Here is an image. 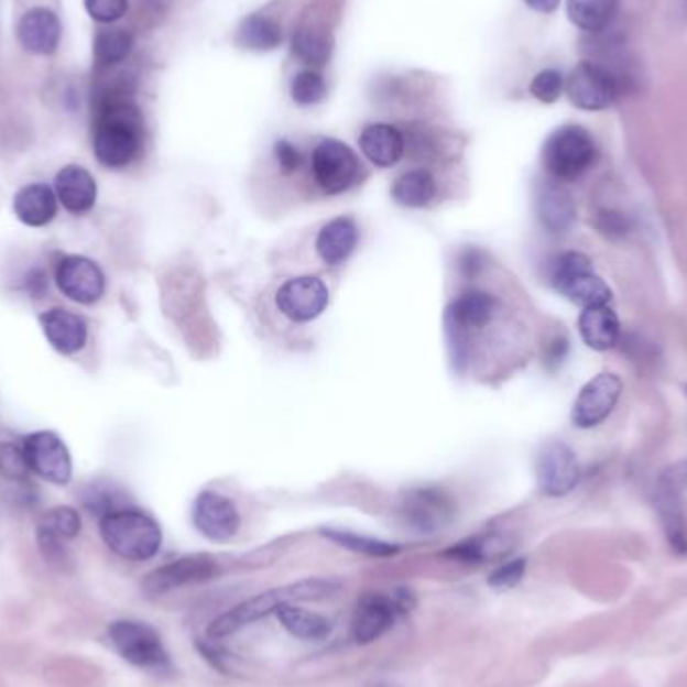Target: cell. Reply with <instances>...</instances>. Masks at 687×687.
<instances>
[{
    "label": "cell",
    "instance_id": "obj_25",
    "mask_svg": "<svg viewBox=\"0 0 687 687\" xmlns=\"http://www.w3.org/2000/svg\"><path fill=\"white\" fill-rule=\"evenodd\" d=\"M579 332L589 348L597 352L609 350L618 344L621 334L618 314L609 306L584 308L579 316Z\"/></svg>",
    "mask_w": 687,
    "mask_h": 687
},
{
    "label": "cell",
    "instance_id": "obj_33",
    "mask_svg": "<svg viewBox=\"0 0 687 687\" xmlns=\"http://www.w3.org/2000/svg\"><path fill=\"white\" fill-rule=\"evenodd\" d=\"M321 535L330 538L336 545H340L344 549L362 553L368 557H392L396 555L401 547L394 543H386L380 538L367 537V535H358L352 531H342V528H324Z\"/></svg>",
    "mask_w": 687,
    "mask_h": 687
},
{
    "label": "cell",
    "instance_id": "obj_11",
    "mask_svg": "<svg viewBox=\"0 0 687 687\" xmlns=\"http://www.w3.org/2000/svg\"><path fill=\"white\" fill-rule=\"evenodd\" d=\"M24 455L29 467L39 477L53 484H69L73 460L63 438L53 430H36L24 438Z\"/></svg>",
    "mask_w": 687,
    "mask_h": 687
},
{
    "label": "cell",
    "instance_id": "obj_49",
    "mask_svg": "<svg viewBox=\"0 0 687 687\" xmlns=\"http://www.w3.org/2000/svg\"><path fill=\"white\" fill-rule=\"evenodd\" d=\"M525 2H527L533 11L545 12V14H547V12L555 11V9L559 7L561 0H525Z\"/></svg>",
    "mask_w": 687,
    "mask_h": 687
},
{
    "label": "cell",
    "instance_id": "obj_7",
    "mask_svg": "<svg viewBox=\"0 0 687 687\" xmlns=\"http://www.w3.org/2000/svg\"><path fill=\"white\" fill-rule=\"evenodd\" d=\"M109 640L117 653L135 667L161 672L170 667V655L163 647L160 633L148 623L121 619L109 625Z\"/></svg>",
    "mask_w": 687,
    "mask_h": 687
},
{
    "label": "cell",
    "instance_id": "obj_35",
    "mask_svg": "<svg viewBox=\"0 0 687 687\" xmlns=\"http://www.w3.org/2000/svg\"><path fill=\"white\" fill-rule=\"evenodd\" d=\"M294 53H296L302 61L309 63V65L321 67V65H326L328 58H330L332 43H330L328 35H324V33L309 31V29H302L298 35L294 36Z\"/></svg>",
    "mask_w": 687,
    "mask_h": 687
},
{
    "label": "cell",
    "instance_id": "obj_24",
    "mask_svg": "<svg viewBox=\"0 0 687 687\" xmlns=\"http://www.w3.org/2000/svg\"><path fill=\"white\" fill-rule=\"evenodd\" d=\"M360 150L377 167H392L404 153V138L396 127L368 126L360 135Z\"/></svg>",
    "mask_w": 687,
    "mask_h": 687
},
{
    "label": "cell",
    "instance_id": "obj_20",
    "mask_svg": "<svg viewBox=\"0 0 687 687\" xmlns=\"http://www.w3.org/2000/svg\"><path fill=\"white\" fill-rule=\"evenodd\" d=\"M12 211L24 226L45 228L57 216V194L46 184L24 185L12 199Z\"/></svg>",
    "mask_w": 687,
    "mask_h": 687
},
{
    "label": "cell",
    "instance_id": "obj_39",
    "mask_svg": "<svg viewBox=\"0 0 687 687\" xmlns=\"http://www.w3.org/2000/svg\"><path fill=\"white\" fill-rule=\"evenodd\" d=\"M36 541L48 565H53L58 571H67L73 567V557H70L69 549L65 547V538L53 535L46 528L36 527Z\"/></svg>",
    "mask_w": 687,
    "mask_h": 687
},
{
    "label": "cell",
    "instance_id": "obj_31",
    "mask_svg": "<svg viewBox=\"0 0 687 687\" xmlns=\"http://www.w3.org/2000/svg\"><path fill=\"white\" fill-rule=\"evenodd\" d=\"M503 550V538L497 535H477V537L465 538L457 545H452L450 549L445 550V557L452 561L467 563V565H479V563L499 557Z\"/></svg>",
    "mask_w": 687,
    "mask_h": 687
},
{
    "label": "cell",
    "instance_id": "obj_14",
    "mask_svg": "<svg viewBox=\"0 0 687 687\" xmlns=\"http://www.w3.org/2000/svg\"><path fill=\"white\" fill-rule=\"evenodd\" d=\"M623 382L613 372H601L585 384L572 404V424L579 428H593L603 423L618 406Z\"/></svg>",
    "mask_w": 687,
    "mask_h": 687
},
{
    "label": "cell",
    "instance_id": "obj_23",
    "mask_svg": "<svg viewBox=\"0 0 687 687\" xmlns=\"http://www.w3.org/2000/svg\"><path fill=\"white\" fill-rule=\"evenodd\" d=\"M360 231L352 218H336L328 221L318 233L316 240V252L321 258V262L328 265H338L346 262L358 246Z\"/></svg>",
    "mask_w": 687,
    "mask_h": 687
},
{
    "label": "cell",
    "instance_id": "obj_4",
    "mask_svg": "<svg viewBox=\"0 0 687 687\" xmlns=\"http://www.w3.org/2000/svg\"><path fill=\"white\" fill-rule=\"evenodd\" d=\"M597 145L591 133L579 126L559 127L543 148L545 170L559 182H575L593 167Z\"/></svg>",
    "mask_w": 687,
    "mask_h": 687
},
{
    "label": "cell",
    "instance_id": "obj_17",
    "mask_svg": "<svg viewBox=\"0 0 687 687\" xmlns=\"http://www.w3.org/2000/svg\"><path fill=\"white\" fill-rule=\"evenodd\" d=\"M219 572V565L209 555H189L151 571L143 589L150 596H163L185 585L206 584Z\"/></svg>",
    "mask_w": 687,
    "mask_h": 687
},
{
    "label": "cell",
    "instance_id": "obj_15",
    "mask_svg": "<svg viewBox=\"0 0 687 687\" xmlns=\"http://www.w3.org/2000/svg\"><path fill=\"white\" fill-rule=\"evenodd\" d=\"M538 489L549 497H565L579 482V462L571 447L559 440H550L538 448Z\"/></svg>",
    "mask_w": 687,
    "mask_h": 687
},
{
    "label": "cell",
    "instance_id": "obj_37",
    "mask_svg": "<svg viewBox=\"0 0 687 687\" xmlns=\"http://www.w3.org/2000/svg\"><path fill=\"white\" fill-rule=\"evenodd\" d=\"M39 527L46 528V531H51L53 535L69 541V538H75L80 533V516L79 513H77L75 509H70V506H55V509H51V511L41 519Z\"/></svg>",
    "mask_w": 687,
    "mask_h": 687
},
{
    "label": "cell",
    "instance_id": "obj_2",
    "mask_svg": "<svg viewBox=\"0 0 687 687\" xmlns=\"http://www.w3.org/2000/svg\"><path fill=\"white\" fill-rule=\"evenodd\" d=\"M338 589H340V584L336 579H320V577L277 587V589H272V591H265V593L252 597V599L243 601L240 606L229 609L228 613L214 619L207 633L214 640L228 637V635H233V633L243 630L246 625H252L253 621L265 618L270 613H275L282 606H290V603H296V601L326 599V597L334 596Z\"/></svg>",
    "mask_w": 687,
    "mask_h": 687
},
{
    "label": "cell",
    "instance_id": "obj_30",
    "mask_svg": "<svg viewBox=\"0 0 687 687\" xmlns=\"http://www.w3.org/2000/svg\"><path fill=\"white\" fill-rule=\"evenodd\" d=\"M657 509L664 521L665 533L669 538L672 549L677 555H686L687 553V533L684 515H681V506L677 501V489L662 482L659 484V493H657Z\"/></svg>",
    "mask_w": 687,
    "mask_h": 687
},
{
    "label": "cell",
    "instance_id": "obj_43",
    "mask_svg": "<svg viewBox=\"0 0 687 687\" xmlns=\"http://www.w3.org/2000/svg\"><path fill=\"white\" fill-rule=\"evenodd\" d=\"M127 0H85V9L99 23H115L127 12Z\"/></svg>",
    "mask_w": 687,
    "mask_h": 687
},
{
    "label": "cell",
    "instance_id": "obj_21",
    "mask_svg": "<svg viewBox=\"0 0 687 687\" xmlns=\"http://www.w3.org/2000/svg\"><path fill=\"white\" fill-rule=\"evenodd\" d=\"M17 35L29 53L51 55L57 51L61 43L58 17L48 9H33L21 19Z\"/></svg>",
    "mask_w": 687,
    "mask_h": 687
},
{
    "label": "cell",
    "instance_id": "obj_28",
    "mask_svg": "<svg viewBox=\"0 0 687 687\" xmlns=\"http://www.w3.org/2000/svg\"><path fill=\"white\" fill-rule=\"evenodd\" d=\"M435 197V177L424 170L404 173L392 185V199L402 207L421 209V207L430 206Z\"/></svg>",
    "mask_w": 687,
    "mask_h": 687
},
{
    "label": "cell",
    "instance_id": "obj_8",
    "mask_svg": "<svg viewBox=\"0 0 687 687\" xmlns=\"http://www.w3.org/2000/svg\"><path fill=\"white\" fill-rule=\"evenodd\" d=\"M565 91L575 107L584 111H601L615 103L621 95V83L608 67L587 61L571 70Z\"/></svg>",
    "mask_w": 687,
    "mask_h": 687
},
{
    "label": "cell",
    "instance_id": "obj_5",
    "mask_svg": "<svg viewBox=\"0 0 687 687\" xmlns=\"http://www.w3.org/2000/svg\"><path fill=\"white\" fill-rule=\"evenodd\" d=\"M550 284L581 308L609 306L611 290L593 272L591 260L581 252H565L550 265Z\"/></svg>",
    "mask_w": 687,
    "mask_h": 687
},
{
    "label": "cell",
    "instance_id": "obj_26",
    "mask_svg": "<svg viewBox=\"0 0 687 687\" xmlns=\"http://www.w3.org/2000/svg\"><path fill=\"white\" fill-rule=\"evenodd\" d=\"M537 216L541 226L549 229L550 233L567 231L577 216L571 195L561 185H543L537 195Z\"/></svg>",
    "mask_w": 687,
    "mask_h": 687
},
{
    "label": "cell",
    "instance_id": "obj_36",
    "mask_svg": "<svg viewBox=\"0 0 687 687\" xmlns=\"http://www.w3.org/2000/svg\"><path fill=\"white\" fill-rule=\"evenodd\" d=\"M83 504L87 506L91 515H97L99 519L119 509H126L121 491L107 482H92L91 487H87L83 493Z\"/></svg>",
    "mask_w": 687,
    "mask_h": 687
},
{
    "label": "cell",
    "instance_id": "obj_19",
    "mask_svg": "<svg viewBox=\"0 0 687 687\" xmlns=\"http://www.w3.org/2000/svg\"><path fill=\"white\" fill-rule=\"evenodd\" d=\"M55 194L67 211L80 216L97 204V182L85 167L67 165L55 177Z\"/></svg>",
    "mask_w": 687,
    "mask_h": 687
},
{
    "label": "cell",
    "instance_id": "obj_42",
    "mask_svg": "<svg viewBox=\"0 0 687 687\" xmlns=\"http://www.w3.org/2000/svg\"><path fill=\"white\" fill-rule=\"evenodd\" d=\"M525 569H527L525 559H513V561L504 563L499 569L491 572L489 585L499 591L511 589V587L521 584V579L525 577Z\"/></svg>",
    "mask_w": 687,
    "mask_h": 687
},
{
    "label": "cell",
    "instance_id": "obj_22",
    "mask_svg": "<svg viewBox=\"0 0 687 687\" xmlns=\"http://www.w3.org/2000/svg\"><path fill=\"white\" fill-rule=\"evenodd\" d=\"M497 309H499V299L494 296L481 290H469L448 306L445 321L469 334V330H479L489 326L493 321Z\"/></svg>",
    "mask_w": 687,
    "mask_h": 687
},
{
    "label": "cell",
    "instance_id": "obj_40",
    "mask_svg": "<svg viewBox=\"0 0 687 687\" xmlns=\"http://www.w3.org/2000/svg\"><path fill=\"white\" fill-rule=\"evenodd\" d=\"M31 472L24 448L14 443H0V477L9 481H26Z\"/></svg>",
    "mask_w": 687,
    "mask_h": 687
},
{
    "label": "cell",
    "instance_id": "obj_12",
    "mask_svg": "<svg viewBox=\"0 0 687 687\" xmlns=\"http://www.w3.org/2000/svg\"><path fill=\"white\" fill-rule=\"evenodd\" d=\"M330 292L328 286L316 275H298L287 280L275 294V306L286 316L287 320H316L328 308Z\"/></svg>",
    "mask_w": 687,
    "mask_h": 687
},
{
    "label": "cell",
    "instance_id": "obj_10",
    "mask_svg": "<svg viewBox=\"0 0 687 687\" xmlns=\"http://www.w3.org/2000/svg\"><path fill=\"white\" fill-rule=\"evenodd\" d=\"M402 519L421 535H435L447 527L455 516V503L443 489L421 487L404 494Z\"/></svg>",
    "mask_w": 687,
    "mask_h": 687
},
{
    "label": "cell",
    "instance_id": "obj_44",
    "mask_svg": "<svg viewBox=\"0 0 687 687\" xmlns=\"http://www.w3.org/2000/svg\"><path fill=\"white\" fill-rule=\"evenodd\" d=\"M597 229L603 236L615 240V238H623L630 231V221L623 214H618V211H601L597 216Z\"/></svg>",
    "mask_w": 687,
    "mask_h": 687
},
{
    "label": "cell",
    "instance_id": "obj_16",
    "mask_svg": "<svg viewBox=\"0 0 687 687\" xmlns=\"http://www.w3.org/2000/svg\"><path fill=\"white\" fill-rule=\"evenodd\" d=\"M194 525L209 541L228 543L240 531V511L226 494L204 491L195 499Z\"/></svg>",
    "mask_w": 687,
    "mask_h": 687
},
{
    "label": "cell",
    "instance_id": "obj_34",
    "mask_svg": "<svg viewBox=\"0 0 687 687\" xmlns=\"http://www.w3.org/2000/svg\"><path fill=\"white\" fill-rule=\"evenodd\" d=\"M238 41L252 51H272L282 43V29L268 17H250L241 23Z\"/></svg>",
    "mask_w": 687,
    "mask_h": 687
},
{
    "label": "cell",
    "instance_id": "obj_50",
    "mask_svg": "<svg viewBox=\"0 0 687 687\" xmlns=\"http://www.w3.org/2000/svg\"><path fill=\"white\" fill-rule=\"evenodd\" d=\"M377 687H392V686H377Z\"/></svg>",
    "mask_w": 687,
    "mask_h": 687
},
{
    "label": "cell",
    "instance_id": "obj_18",
    "mask_svg": "<svg viewBox=\"0 0 687 687\" xmlns=\"http://www.w3.org/2000/svg\"><path fill=\"white\" fill-rule=\"evenodd\" d=\"M46 342L61 355H77L89 338V326L79 314L65 308L46 309L39 316Z\"/></svg>",
    "mask_w": 687,
    "mask_h": 687
},
{
    "label": "cell",
    "instance_id": "obj_47",
    "mask_svg": "<svg viewBox=\"0 0 687 687\" xmlns=\"http://www.w3.org/2000/svg\"><path fill=\"white\" fill-rule=\"evenodd\" d=\"M662 482L669 484V487H674V489L687 487V458L686 460H681V462L674 465L672 469L665 470V475L662 477Z\"/></svg>",
    "mask_w": 687,
    "mask_h": 687
},
{
    "label": "cell",
    "instance_id": "obj_9",
    "mask_svg": "<svg viewBox=\"0 0 687 687\" xmlns=\"http://www.w3.org/2000/svg\"><path fill=\"white\" fill-rule=\"evenodd\" d=\"M312 173L326 194H344L356 184L360 163L355 151L342 141L324 139L312 153Z\"/></svg>",
    "mask_w": 687,
    "mask_h": 687
},
{
    "label": "cell",
    "instance_id": "obj_29",
    "mask_svg": "<svg viewBox=\"0 0 687 687\" xmlns=\"http://www.w3.org/2000/svg\"><path fill=\"white\" fill-rule=\"evenodd\" d=\"M619 0H569L567 11L575 26L587 33H601L613 21Z\"/></svg>",
    "mask_w": 687,
    "mask_h": 687
},
{
    "label": "cell",
    "instance_id": "obj_1",
    "mask_svg": "<svg viewBox=\"0 0 687 687\" xmlns=\"http://www.w3.org/2000/svg\"><path fill=\"white\" fill-rule=\"evenodd\" d=\"M143 117L129 92L95 99L92 151L101 165L121 170L133 163L143 150Z\"/></svg>",
    "mask_w": 687,
    "mask_h": 687
},
{
    "label": "cell",
    "instance_id": "obj_3",
    "mask_svg": "<svg viewBox=\"0 0 687 687\" xmlns=\"http://www.w3.org/2000/svg\"><path fill=\"white\" fill-rule=\"evenodd\" d=\"M101 537L115 555L127 561H150L160 553L163 543L160 523L133 506L105 515Z\"/></svg>",
    "mask_w": 687,
    "mask_h": 687
},
{
    "label": "cell",
    "instance_id": "obj_45",
    "mask_svg": "<svg viewBox=\"0 0 687 687\" xmlns=\"http://www.w3.org/2000/svg\"><path fill=\"white\" fill-rule=\"evenodd\" d=\"M275 160L280 163L282 172L294 173L299 167V151L290 143V141H277L275 143Z\"/></svg>",
    "mask_w": 687,
    "mask_h": 687
},
{
    "label": "cell",
    "instance_id": "obj_27",
    "mask_svg": "<svg viewBox=\"0 0 687 687\" xmlns=\"http://www.w3.org/2000/svg\"><path fill=\"white\" fill-rule=\"evenodd\" d=\"M277 619L282 621V625L290 631L294 637L304 640V642H320L324 637L330 635L332 623L326 618H321L314 611L298 608L294 603L282 606L275 611Z\"/></svg>",
    "mask_w": 687,
    "mask_h": 687
},
{
    "label": "cell",
    "instance_id": "obj_32",
    "mask_svg": "<svg viewBox=\"0 0 687 687\" xmlns=\"http://www.w3.org/2000/svg\"><path fill=\"white\" fill-rule=\"evenodd\" d=\"M133 48V36L126 29H105L95 36V58L101 67H113L123 63Z\"/></svg>",
    "mask_w": 687,
    "mask_h": 687
},
{
    "label": "cell",
    "instance_id": "obj_13",
    "mask_svg": "<svg viewBox=\"0 0 687 687\" xmlns=\"http://www.w3.org/2000/svg\"><path fill=\"white\" fill-rule=\"evenodd\" d=\"M55 282L63 296L85 306L103 298L107 286L103 270L85 255L61 258L55 268Z\"/></svg>",
    "mask_w": 687,
    "mask_h": 687
},
{
    "label": "cell",
    "instance_id": "obj_41",
    "mask_svg": "<svg viewBox=\"0 0 687 687\" xmlns=\"http://www.w3.org/2000/svg\"><path fill=\"white\" fill-rule=\"evenodd\" d=\"M563 89H565V79L561 73L555 69L541 70L531 83L533 97L543 103H555L561 97Z\"/></svg>",
    "mask_w": 687,
    "mask_h": 687
},
{
    "label": "cell",
    "instance_id": "obj_6",
    "mask_svg": "<svg viewBox=\"0 0 687 687\" xmlns=\"http://www.w3.org/2000/svg\"><path fill=\"white\" fill-rule=\"evenodd\" d=\"M414 596L408 589H396L390 596L368 593L360 599L352 619V637L360 645L377 642L402 613L414 608Z\"/></svg>",
    "mask_w": 687,
    "mask_h": 687
},
{
    "label": "cell",
    "instance_id": "obj_48",
    "mask_svg": "<svg viewBox=\"0 0 687 687\" xmlns=\"http://www.w3.org/2000/svg\"><path fill=\"white\" fill-rule=\"evenodd\" d=\"M24 287H26L29 294H33L35 298H41L45 294L46 287H48V277H46L43 270H33L31 274L26 275Z\"/></svg>",
    "mask_w": 687,
    "mask_h": 687
},
{
    "label": "cell",
    "instance_id": "obj_38",
    "mask_svg": "<svg viewBox=\"0 0 687 687\" xmlns=\"http://www.w3.org/2000/svg\"><path fill=\"white\" fill-rule=\"evenodd\" d=\"M326 97V83L316 70H302L292 83V99L302 107L320 103Z\"/></svg>",
    "mask_w": 687,
    "mask_h": 687
},
{
    "label": "cell",
    "instance_id": "obj_46",
    "mask_svg": "<svg viewBox=\"0 0 687 687\" xmlns=\"http://www.w3.org/2000/svg\"><path fill=\"white\" fill-rule=\"evenodd\" d=\"M482 268H484V253H482L481 250L470 248V250H467V252L460 255V270H462V274L475 277V275L481 272Z\"/></svg>",
    "mask_w": 687,
    "mask_h": 687
}]
</instances>
